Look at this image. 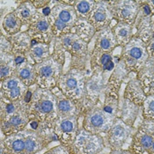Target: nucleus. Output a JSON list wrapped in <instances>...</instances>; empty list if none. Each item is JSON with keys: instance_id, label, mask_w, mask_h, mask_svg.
<instances>
[{"instance_id": "4468645a", "label": "nucleus", "mask_w": 154, "mask_h": 154, "mask_svg": "<svg viewBox=\"0 0 154 154\" xmlns=\"http://www.w3.org/2000/svg\"><path fill=\"white\" fill-rule=\"evenodd\" d=\"M107 81V78L101 72H93L87 77L85 84L86 105L85 111L97 105L100 101L101 96H104Z\"/></svg>"}, {"instance_id": "c85d7f7f", "label": "nucleus", "mask_w": 154, "mask_h": 154, "mask_svg": "<svg viewBox=\"0 0 154 154\" xmlns=\"http://www.w3.org/2000/svg\"><path fill=\"white\" fill-rule=\"evenodd\" d=\"M111 28L120 48L127 45L134 37V27L131 25L116 22L115 26H111Z\"/></svg>"}, {"instance_id": "c9c22d12", "label": "nucleus", "mask_w": 154, "mask_h": 154, "mask_svg": "<svg viewBox=\"0 0 154 154\" xmlns=\"http://www.w3.org/2000/svg\"><path fill=\"white\" fill-rule=\"evenodd\" d=\"M43 154H71V152L68 147H65L59 143L58 145L48 149L47 152Z\"/></svg>"}, {"instance_id": "20e7f679", "label": "nucleus", "mask_w": 154, "mask_h": 154, "mask_svg": "<svg viewBox=\"0 0 154 154\" xmlns=\"http://www.w3.org/2000/svg\"><path fill=\"white\" fill-rule=\"evenodd\" d=\"M57 40L66 53L71 56L69 69L82 71L90 69L92 51L89 49V42L74 33L63 36Z\"/></svg>"}, {"instance_id": "412c9836", "label": "nucleus", "mask_w": 154, "mask_h": 154, "mask_svg": "<svg viewBox=\"0 0 154 154\" xmlns=\"http://www.w3.org/2000/svg\"><path fill=\"white\" fill-rule=\"evenodd\" d=\"M134 27V37L141 40L143 42L147 43L154 38V20L152 17L138 16Z\"/></svg>"}, {"instance_id": "423d86ee", "label": "nucleus", "mask_w": 154, "mask_h": 154, "mask_svg": "<svg viewBox=\"0 0 154 154\" xmlns=\"http://www.w3.org/2000/svg\"><path fill=\"white\" fill-rule=\"evenodd\" d=\"M120 57L129 74H137L149 59L146 44L141 40L133 37L127 45L122 48Z\"/></svg>"}, {"instance_id": "ea45409f", "label": "nucleus", "mask_w": 154, "mask_h": 154, "mask_svg": "<svg viewBox=\"0 0 154 154\" xmlns=\"http://www.w3.org/2000/svg\"><path fill=\"white\" fill-rule=\"evenodd\" d=\"M146 3L149 5L151 10H152V16L154 15V0H146Z\"/></svg>"}, {"instance_id": "aec40b11", "label": "nucleus", "mask_w": 154, "mask_h": 154, "mask_svg": "<svg viewBox=\"0 0 154 154\" xmlns=\"http://www.w3.org/2000/svg\"><path fill=\"white\" fill-rule=\"evenodd\" d=\"M129 75L130 74L126 71L123 63L122 62L118 63L116 68L114 69V71L111 72V74L108 77L104 94H120L121 85Z\"/></svg>"}, {"instance_id": "a878e982", "label": "nucleus", "mask_w": 154, "mask_h": 154, "mask_svg": "<svg viewBox=\"0 0 154 154\" xmlns=\"http://www.w3.org/2000/svg\"><path fill=\"white\" fill-rule=\"evenodd\" d=\"M22 83L27 87H31L36 85L37 75L35 71V64L32 63L28 58L22 64L16 67V71L14 73Z\"/></svg>"}, {"instance_id": "4c0bfd02", "label": "nucleus", "mask_w": 154, "mask_h": 154, "mask_svg": "<svg viewBox=\"0 0 154 154\" xmlns=\"http://www.w3.org/2000/svg\"><path fill=\"white\" fill-rule=\"evenodd\" d=\"M145 44H146V50L149 55V57L154 58V38Z\"/></svg>"}, {"instance_id": "393cba45", "label": "nucleus", "mask_w": 154, "mask_h": 154, "mask_svg": "<svg viewBox=\"0 0 154 154\" xmlns=\"http://www.w3.org/2000/svg\"><path fill=\"white\" fill-rule=\"evenodd\" d=\"M146 97L147 96L143 90L142 85L137 78L132 79L127 83L123 93L124 99L130 100L139 107H142Z\"/></svg>"}, {"instance_id": "7c9ffc66", "label": "nucleus", "mask_w": 154, "mask_h": 154, "mask_svg": "<svg viewBox=\"0 0 154 154\" xmlns=\"http://www.w3.org/2000/svg\"><path fill=\"white\" fill-rule=\"evenodd\" d=\"M16 67L13 55L0 54V82L14 76Z\"/></svg>"}, {"instance_id": "1a4fd4ad", "label": "nucleus", "mask_w": 154, "mask_h": 154, "mask_svg": "<svg viewBox=\"0 0 154 154\" xmlns=\"http://www.w3.org/2000/svg\"><path fill=\"white\" fill-rule=\"evenodd\" d=\"M107 148L104 137L80 128L75 141L68 147L71 154H100Z\"/></svg>"}, {"instance_id": "e433bc0d", "label": "nucleus", "mask_w": 154, "mask_h": 154, "mask_svg": "<svg viewBox=\"0 0 154 154\" xmlns=\"http://www.w3.org/2000/svg\"><path fill=\"white\" fill-rule=\"evenodd\" d=\"M30 2L37 11H41L50 5L51 0H30Z\"/></svg>"}, {"instance_id": "4be33fe9", "label": "nucleus", "mask_w": 154, "mask_h": 154, "mask_svg": "<svg viewBox=\"0 0 154 154\" xmlns=\"http://www.w3.org/2000/svg\"><path fill=\"white\" fill-rule=\"evenodd\" d=\"M146 96L154 94V58L149 57L143 68L136 74Z\"/></svg>"}, {"instance_id": "dca6fc26", "label": "nucleus", "mask_w": 154, "mask_h": 154, "mask_svg": "<svg viewBox=\"0 0 154 154\" xmlns=\"http://www.w3.org/2000/svg\"><path fill=\"white\" fill-rule=\"evenodd\" d=\"M113 20L114 19L109 9L108 2L102 0H95L94 9L87 21L93 26L96 33L111 26Z\"/></svg>"}, {"instance_id": "39448f33", "label": "nucleus", "mask_w": 154, "mask_h": 154, "mask_svg": "<svg viewBox=\"0 0 154 154\" xmlns=\"http://www.w3.org/2000/svg\"><path fill=\"white\" fill-rule=\"evenodd\" d=\"M48 20L55 38L59 39L72 33L79 18L73 6L64 5L61 0H52V10Z\"/></svg>"}, {"instance_id": "2f4dec72", "label": "nucleus", "mask_w": 154, "mask_h": 154, "mask_svg": "<svg viewBox=\"0 0 154 154\" xmlns=\"http://www.w3.org/2000/svg\"><path fill=\"white\" fill-rule=\"evenodd\" d=\"M72 33L76 34L78 36H79L81 39L85 40V42H89L91 41L94 40L95 35H96V31L93 27V26L89 23L87 20H81L79 19L77 23L75 25Z\"/></svg>"}, {"instance_id": "72a5a7b5", "label": "nucleus", "mask_w": 154, "mask_h": 154, "mask_svg": "<svg viewBox=\"0 0 154 154\" xmlns=\"http://www.w3.org/2000/svg\"><path fill=\"white\" fill-rule=\"evenodd\" d=\"M142 117L154 122V94L147 96L144 100L142 106Z\"/></svg>"}, {"instance_id": "c756f323", "label": "nucleus", "mask_w": 154, "mask_h": 154, "mask_svg": "<svg viewBox=\"0 0 154 154\" xmlns=\"http://www.w3.org/2000/svg\"><path fill=\"white\" fill-rule=\"evenodd\" d=\"M1 20L2 34L5 35L12 36L21 32L23 25L17 18L13 11L6 13Z\"/></svg>"}, {"instance_id": "58836bf2", "label": "nucleus", "mask_w": 154, "mask_h": 154, "mask_svg": "<svg viewBox=\"0 0 154 154\" xmlns=\"http://www.w3.org/2000/svg\"><path fill=\"white\" fill-rule=\"evenodd\" d=\"M107 154H132L127 149H121V150H110L109 152H107Z\"/></svg>"}, {"instance_id": "b1692460", "label": "nucleus", "mask_w": 154, "mask_h": 154, "mask_svg": "<svg viewBox=\"0 0 154 154\" xmlns=\"http://www.w3.org/2000/svg\"><path fill=\"white\" fill-rule=\"evenodd\" d=\"M55 41V40H54ZM53 44H46L36 42L35 40H31V47L28 51V60L34 63L38 64L48 58L53 50Z\"/></svg>"}, {"instance_id": "9b49d317", "label": "nucleus", "mask_w": 154, "mask_h": 154, "mask_svg": "<svg viewBox=\"0 0 154 154\" xmlns=\"http://www.w3.org/2000/svg\"><path fill=\"white\" fill-rule=\"evenodd\" d=\"M107 2L114 20L134 26L140 10L139 0H112Z\"/></svg>"}, {"instance_id": "2eb2a0df", "label": "nucleus", "mask_w": 154, "mask_h": 154, "mask_svg": "<svg viewBox=\"0 0 154 154\" xmlns=\"http://www.w3.org/2000/svg\"><path fill=\"white\" fill-rule=\"evenodd\" d=\"M26 31L31 40H35L41 43L52 44L55 40L48 18L44 17L39 11L36 13L33 22Z\"/></svg>"}, {"instance_id": "bb28decb", "label": "nucleus", "mask_w": 154, "mask_h": 154, "mask_svg": "<svg viewBox=\"0 0 154 154\" xmlns=\"http://www.w3.org/2000/svg\"><path fill=\"white\" fill-rule=\"evenodd\" d=\"M11 42L12 48V55L17 56H27L31 47V38L27 35L26 31L20 32L15 35L7 36Z\"/></svg>"}, {"instance_id": "f257e3e1", "label": "nucleus", "mask_w": 154, "mask_h": 154, "mask_svg": "<svg viewBox=\"0 0 154 154\" xmlns=\"http://www.w3.org/2000/svg\"><path fill=\"white\" fill-rule=\"evenodd\" d=\"M26 112L30 121L39 122V130L54 128L57 118V96L53 90L37 86L32 100L26 105Z\"/></svg>"}, {"instance_id": "ddd939ff", "label": "nucleus", "mask_w": 154, "mask_h": 154, "mask_svg": "<svg viewBox=\"0 0 154 154\" xmlns=\"http://www.w3.org/2000/svg\"><path fill=\"white\" fill-rule=\"evenodd\" d=\"M80 119H82L80 116L57 118L54 130L58 137L60 144L70 147L73 143L81 128L79 124Z\"/></svg>"}, {"instance_id": "473e14b6", "label": "nucleus", "mask_w": 154, "mask_h": 154, "mask_svg": "<svg viewBox=\"0 0 154 154\" xmlns=\"http://www.w3.org/2000/svg\"><path fill=\"white\" fill-rule=\"evenodd\" d=\"M94 5L95 0H76L73 7L79 19L87 20Z\"/></svg>"}, {"instance_id": "0eeeda50", "label": "nucleus", "mask_w": 154, "mask_h": 154, "mask_svg": "<svg viewBox=\"0 0 154 154\" xmlns=\"http://www.w3.org/2000/svg\"><path fill=\"white\" fill-rule=\"evenodd\" d=\"M113 118L103 110L101 100L93 107L85 111L82 115V128L93 134L104 135L111 128L114 121Z\"/></svg>"}, {"instance_id": "6ab92c4d", "label": "nucleus", "mask_w": 154, "mask_h": 154, "mask_svg": "<svg viewBox=\"0 0 154 154\" xmlns=\"http://www.w3.org/2000/svg\"><path fill=\"white\" fill-rule=\"evenodd\" d=\"M140 114L142 115V107L134 104L124 98L120 100L118 117L128 126L136 128L135 123Z\"/></svg>"}, {"instance_id": "cd10ccee", "label": "nucleus", "mask_w": 154, "mask_h": 154, "mask_svg": "<svg viewBox=\"0 0 154 154\" xmlns=\"http://www.w3.org/2000/svg\"><path fill=\"white\" fill-rule=\"evenodd\" d=\"M37 12L38 11L31 4L30 0L20 1L17 7L13 10V12L15 13L17 18L20 20L23 26H27V27L33 22Z\"/></svg>"}, {"instance_id": "f03ea898", "label": "nucleus", "mask_w": 154, "mask_h": 154, "mask_svg": "<svg viewBox=\"0 0 154 154\" xmlns=\"http://www.w3.org/2000/svg\"><path fill=\"white\" fill-rule=\"evenodd\" d=\"M66 61V51L63 48L58 40L55 38L53 50L50 57L41 63L35 64L38 87L54 90L57 88Z\"/></svg>"}, {"instance_id": "9d476101", "label": "nucleus", "mask_w": 154, "mask_h": 154, "mask_svg": "<svg viewBox=\"0 0 154 154\" xmlns=\"http://www.w3.org/2000/svg\"><path fill=\"white\" fill-rule=\"evenodd\" d=\"M154 141V122L142 119L131 137L128 150L132 154L147 152Z\"/></svg>"}, {"instance_id": "f8f14e48", "label": "nucleus", "mask_w": 154, "mask_h": 154, "mask_svg": "<svg viewBox=\"0 0 154 154\" xmlns=\"http://www.w3.org/2000/svg\"><path fill=\"white\" fill-rule=\"evenodd\" d=\"M137 128H132L124 123L117 117L114 121L110 130L104 135V140L107 149L109 150H121L132 137Z\"/></svg>"}, {"instance_id": "5701e85b", "label": "nucleus", "mask_w": 154, "mask_h": 154, "mask_svg": "<svg viewBox=\"0 0 154 154\" xmlns=\"http://www.w3.org/2000/svg\"><path fill=\"white\" fill-rule=\"evenodd\" d=\"M57 96V117H69V116H82L80 109L78 106L63 95L60 91L56 88L53 90Z\"/></svg>"}, {"instance_id": "a19ab883", "label": "nucleus", "mask_w": 154, "mask_h": 154, "mask_svg": "<svg viewBox=\"0 0 154 154\" xmlns=\"http://www.w3.org/2000/svg\"><path fill=\"white\" fill-rule=\"evenodd\" d=\"M147 153L148 154H154V141L152 143V146H151V148L149 149V151L147 152Z\"/></svg>"}, {"instance_id": "f3484780", "label": "nucleus", "mask_w": 154, "mask_h": 154, "mask_svg": "<svg viewBox=\"0 0 154 154\" xmlns=\"http://www.w3.org/2000/svg\"><path fill=\"white\" fill-rule=\"evenodd\" d=\"M28 88L16 76H12L0 82V100L5 102H16L23 99Z\"/></svg>"}, {"instance_id": "a211bd4d", "label": "nucleus", "mask_w": 154, "mask_h": 154, "mask_svg": "<svg viewBox=\"0 0 154 154\" xmlns=\"http://www.w3.org/2000/svg\"><path fill=\"white\" fill-rule=\"evenodd\" d=\"M94 40V43L92 51L99 53L114 52V50L119 47L118 43L112 32L111 26L97 32Z\"/></svg>"}, {"instance_id": "7ed1b4c3", "label": "nucleus", "mask_w": 154, "mask_h": 154, "mask_svg": "<svg viewBox=\"0 0 154 154\" xmlns=\"http://www.w3.org/2000/svg\"><path fill=\"white\" fill-rule=\"evenodd\" d=\"M85 71L68 69L61 76L57 85L62 94L78 106L81 114H83L86 105L85 84L88 75Z\"/></svg>"}, {"instance_id": "f704fd0d", "label": "nucleus", "mask_w": 154, "mask_h": 154, "mask_svg": "<svg viewBox=\"0 0 154 154\" xmlns=\"http://www.w3.org/2000/svg\"><path fill=\"white\" fill-rule=\"evenodd\" d=\"M0 54L12 55V48L9 38L4 34L0 35Z\"/></svg>"}, {"instance_id": "6e6552de", "label": "nucleus", "mask_w": 154, "mask_h": 154, "mask_svg": "<svg viewBox=\"0 0 154 154\" xmlns=\"http://www.w3.org/2000/svg\"><path fill=\"white\" fill-rule=\"evenodd\" d=\"M16 109L10 114L0 116V129L3 136L8 137L25 131L30 122L23 100L15 102Z\"/></svg>"}, {"instance_id": "79ce46f5", "label": "nucleus", "mask_w": 154, "mask_h": 154, "mask_svg": "<svg viewBox=\"0 0 154 154\" xmlns=\"http://www.w3.org/2000/svg\"><path fill=\"white\" fill-rule=\"evenodd\" d=\"M143 154H148V153H147V152H145V153H143Z\"/></svg>"}]
</instances>
